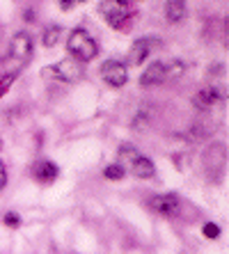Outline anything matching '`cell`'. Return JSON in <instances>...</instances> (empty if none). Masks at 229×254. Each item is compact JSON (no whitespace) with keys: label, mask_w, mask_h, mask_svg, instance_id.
I'll list each match as a JSON object with an SVG mask.
<instances>
[{"label":"cell","mask_w":229,"mask_h":254,"mask_svg":"<svg viewBox=\"0 0 229 254\" xmlns=\"http://www.w3.org/2000/svg\"><path fill=\"white\" fill-rule=\"evenodd\" d=\"M183 71H186V64L179 58L156 60L142 71L140 85L142 87H156V85L170 83V80H176L179 76H183Z\"/></svg>","instance_id":"obj_1"},{"label":"cell","mask_w":229,"mask_h":254,"mask_svg":"<svg viewBox=\"0 0 229 254\" xmlns=\"http://www.w3.org/2000/svg\"><path fill=\"white\" fill-rule=\"evenodd\" d=\"M117 163L124 167L126 174L135 179H152L156 174V167L153 163L142 154L140 149L131 147V144H122V149L117 151Z\"/></svg>","instance_id":"obj_2"},{"label":"cell","mask_w":229,"mask_h":254,"mask_svg":"<svg viewBox=\"0 0 229 254\" xmlns=\"http://www.w3.org/2000/svg\"><path fill=\"white\" fill-rule=\"evenodd\" d=\"M67 53L71 58H76L78 62H92V60L99 55V44L92 35H89L85 28H76L69 32V39H67Z\"/></svg>","instance_id":"obj_3"},{"label":"cell","mask_w":229,"mask_h":254,"mask_svg":"<svg viewBox=\"0 0 229 254\" xmlns=\"http://www.w3.org/2000/svg\"><path fill=\"white\" fill-rule=\"evenodd\" d=\"M41 76L51 78V80H58V83H76L82 78V62H78L76 58H65L55 62V64H48L41 69Z\"/></svg>","instance_id":"obj_4"},{"label":"cell","mask_w":229,"mask_h":254,"mask_svg":"<svg viewBox=\"0 0 229 254\" xmlns=\"http://www.w3.org/2000/svg\"><path fill=\"white\" fill-rule=\"evenodd\" d=\"M35 53V42H32V35L30 32H16L12 37V44H9V58L7 62H14V73L18 69H23L32 60Z\"/></svg>","instance_id":"obj_5"},{"label":"cell","mask_w":229,"mask_h":254,"mask_svg":"<svg viewBox=\"0 0 229 254\" xmlns=\"http://www.w3.org/2000/svg\"><path fill=\"white\" fill-rule=\"evenodd\" d=\"M99 14L103 16V21H106L108 25L119 28V25L133 14V2H131V0H101Z\"/></svg>","instance_id":"obj_6"},{"label":"cell","mask_w":229,"mask_h":254,"mask_svg":"<svg viewBox=\"0 0 229 254\" xmlns=\"http://www.w3.org/2000/svg\"><path fill=\"white\" fill-rule=\"evenodd\" d=\"M99 76L103 83L115 89L124 87V85L129 83V69H126V64L119 62V60H106L99 69Z\"/></svg>","instance_id":"obj_7"},{"label":"cell","mask_w":229,"mask_h":254,"mask_svg":"<svg viewBox=\"0 0 229 254\" xmlns=\"http://www.w3.org/2000/svg\"><path fill=\"white\" fill-rule=\"evenodd\" d=\"M149 206L158 213V215H163V218H176L179 211H181V201H179L176 195L165 192V195H153L149 199Z\"/></svg>","instance_id":"obj_8"},{"label":"cell","mask_w":229,"mask_h":254,"mask_svg":"<svg viewBox=\"0 0 229 254\" xmlns=\"http://www.w3.org/2000/svg\"><path fill=\"white\" fill-rule=\"evenodd\" d=\"M158 46V42H156V37H140V39H135L133 46H131L129 51V62L133 66L142 64L145 60L152 55V51Z\"/></svg>","instance_id":"obj_9"},{"label":"cell","mask_w":229,"mask_h":254,"mask_svg":"<svg viewBox=\"0 0 229 254\" xmlns=\"http://www.w3.org/2000/svg\"><path fill=\"white\" fill-rule=\"evenodd\" d=\"M58 174H60V167L55 163H51V160H37L35 167H32V177L39 184H53L58 179Z\"/></svg>","instance_id":"obj_10"},{"label":"cell","mask_w":229,"mask_h":254,"mask_svg":"<svg viewBox=\"0 0 229 254\" xmlns=\"http://www.w3.org/2000/svg\"><path fill=\"white\" fill-rule=\"evenodd\" d=\"M218 101H227V89H218V87H206V89H200L197 92V96H195V106L197 108H211L213 103H218Z\"/></svg>","instance_id":"obj_11"},{"label":"cell","mask_w":229,"mask_h":254,"mask_svg":"<svg viewBox=\"0 0 229 254\" xmlns=\"http://www.w3.org/2000/svg\"><path fill=\"white\" fill-rule=\"evenodd\" d=\"M188 14V7H186V0H167L165 2V18L167 23H181Z\"/></svg>","instance_id":"obj_12"},{"label":"cell","mask_w":229,"mask_h":254,"mask_svg":"<svg viewBox=\"0 0 229 254\" xmlns=\"http://www.w3.org/2000/svg\"><path fill=\"white\" fill-rule=\"evenodd\" d=\"M60 35H62V28H60V25H48V28L44 30V35H41V44L46 48H53L55 44L60 42Z\"/></svg>","instance_id":"obj_13"},{"label":"cell","mask_w":229,"mask_h":254,"mask_svg":"<svg viewBox=\"0 0 229 254\" xmlns=\"http://www.w3.org/2000/svg\"><path fill=\"white\" fill-rule=\"evenodd\" d=\"M103 177L110 179V181H119V179L126 177V172H124V167L119 165V163H112V165H108L106 170H103Z\"/></svg>","instance_id":"obj_14"},{"label":"cell","mask_w":229,"mask_h":254,"mask_svg":"<svg viewBox=\"0 0 229 254\" xmlns=\"http://www.w3.org/2000/svg\"><path fill=\"white\" fill-rule=\"evenodd\" d=\"M202 231H204V236H206V238H211V241H216V238L220 236V227L213 225V222H206L204 229H202Z\"/></svg>","instance_id":"obj_15"},{"label":"cell","mask_w":229,"mask_h":254,"mask_svg":"<svg viewBox=\"0 0 229 254\" xmlns=\"http://www.w3.org/2000/svg\"><path fill=\"white\" fill-rule=\"evenodd\" d=\"M2 222H5L7 227H18L21 218H18V213H5V218H2Z\"/></svg>","instance_id":"obj_16"},{"label":"cell","mask_w":229,"mask_h":254,"mask_svg":"<svg viewBox=\"0 0 229 254\" xmlns=\"http://www.w3.org/2000/svg\"><path fill=\"white\" fill-rule=\"evenodd\" d=\"M5 186H7V167L0 160V190H5Z\"/></svg>","instance_id":"obj_17"},{"label":"cell","mask_w":229,"mask_h":254,"mask_svg":"<svg viewBox=\"0 0 229 254\" xmlns=\"http://www.w3.org/2000/svg\"><path fill=\"white\" fill-rule=\"evenodd\" d=\"M71 5H74V0H60V7H62V9H71Z\"/></svg>","instance_id":"obj_18"},{"label":"cell","mask_w":229,"mask_h":254,"mask_svg":"<svg viewBox=\"0 0 229 254\" xmlns=\"http://www.w3.org/2000/svg\"><path fill=\"white\" fill-rule=\"evenodd\" d=\"M25 18H28V23H32V21H35V12H32V9H25Z\"/></svg>","instance_id":"obj_19"},{"label":"cell","mask_w":229,"mask_h":254,"mask_svg":"<svg viewBox=\"0 0 229 254\" xmlns=\"http://www.w3.org/2000/svg\"><path fill=\"white\" fill-rule=\"evenodd\" d=\"M0 149H2V140H0Z\"/></svg>","instance_id":"obj_20"},{"label":"cell","mask_w":229,"mask_h":254,"mask_svg":"<svg viewBox=\"0 0 229 254\" xmlns=\"http://www.w3.org/2000/svg\"><path fill=\"white\" fill-rule=\"evenodd\" d=\"M78 2H85V0H78Z\"/></svg>","instance_id":"obj_21"},{"label":"cell","mask_w":229,"mask_h":254,"mask_svg":"<svg viewBox=\"0 0 229 254\" xmlns=\"http://www.w3.org/2000/svg\"><path fill=\"white\" fill-rule=\"evenodd\" d=\"M138 2H142V0H138Z\"/></svg>","instance_id":"obj_22"}]
</instances>
